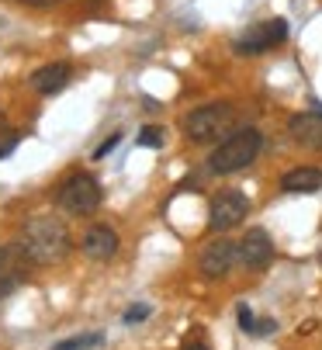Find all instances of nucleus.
<instances>
[{"instance_id":"nucleus-12","label":"nucleus","mask_w":322,"mask_h":350,"mask_svg":"<svg viewBox=\"0 0 322 350\" xmlns=\"http://www.w3.org/2000/svg\"><path fill=\"white\" fill-rule=\"evenodd\" d=\"M281 191L288 194H315L322 191V170L319 167H295L281 177Z\"/></svg>"},{"instance_id":"nucleus-18","label":"nucleus","mask_w":322,"mask_h":350,"mask_svg":"<svg viewBox=\"0 0 322 350\" xmlns=\"http://www.w3.org/2000/svg\"><path fill=\"white\" fill-rule=\"evenodd\" d=\"M239 326H243V333H256V319H253L250 306H239Z\"/></svg>"},{"instance_id":"nucleus-9","label":"nucleus","mask_w":322,"mask_h":350,"mask_svg":"<svg viewBox=\"0 0 322 350\" xmlns=\"http://www.w3.org/2000/svg\"><path fill=\"white\" fill-rule=\"evenodd\" d=\"M239 260H243V267H250V271H263L267 264L274 260V243H271V236H267L263 229H250V232L243 236V243H239Z\"/></svg>"},{"instance_id":"nucleus-20","label":"nucleus","mask_w":322,"mask_h":350,"mask_svg":"<svg viewBox=\"0 0 322 350\" xmlns=\"http://www.w3.org/2000/svg\"><path fill=\"white\" fill-rule=\"evenodd\" d=\"M274 329H278L274 319H260V323H256V336H267V333H274Z\"/></svg>"},{"instance_id":"nucleus-11","label":"nucleus","mask_w":322,"mask_h":350,"mask_svg":"<svg viewBox=\"0 0 322 350\" xmlns=\"http://www.w3.org/2000/svg\"><path fill=\"white\" fill-rule=\"evenodd\" d=\"M288 132L298 146L305 149H322V115L319 111H305V115H295L288 122Z\"/></svg>"},{"instance_id":"nucleus-22","label":"nucleus","mask_w":322,"mask_h":350,"mask_svg":"<svg viewBox=\"0 0 322 350\" xmlns=\"http://www.w3.org/2000/svg\"><path fill=\"white\" fill-rule=\"evenodd\" d=\"M187 350H204V347H187Z\"/></svg>"},{"instance_id":"nucleus-15","label":"nucleus","mask_w":322,"mask_h":350,"mask_svg":"<svg viewBox=\"0 0 322 350\" xmlns=\"http://www.w3.org/2000/svg\"><path fill=\"white\" fill-rule=\"evenodd\" d=\"M139 146L159 149V146H163V129H156V125H146V129L139 132Z\"/></svg>"},{"instance_id":"nucleus-23","label":"nucleus","mask_w":322,"mask_h":350,"mask_svg":"<svg viewBox=\"0 0 322 350\" xmlns=\"http://www.w3.org/2000/svg\"><path fill=\"white\" fill-rule=\"evenodd\" d=\"M0 125H4V115H0Z\"/></svg>"},{"instance_id":"nucleus-1","label":"nucleus","mask_w":322,"mask_h":350,"mask_svg":"<svg viewBox=\"0 0 322 350\" xmlns=\"http://www.w3.org/2000/svg\"><path fill=\"white\" fill-rule=\"evenodd\" d=\"M18 246L28 254L31 264H59L70 254V229L56 215H35L25 222Z\"/></svg>"},{"instance_id":"nucleus-19","label":"nucleus","mask_w":322,"mask_h":350,"mask_svg":"<svg viewBox=\"0 0 322 350\" xmlns=\"http://www.w3.org/2000/svg\"><path fill=\"white\" fill-rule=\"evenodd\" d=\"M146 316H149V306H132V309H129V312H125L122 319H125V323L132 326V323H142Z\"/></svg>"},{"instance_id":"nucleus-14","label":"nucleus","mask_w":322,"mask_h":350,"mask_svg":"<svg viewBox=\"0 0 322 350\" xmlns=\"http://www.w3.org/2000/svg\"><path fill=\"white\" fill-rule=\"evenodd\" d=\"M104 343V333H83V336H70L63 343H56L52 350H90V347H100Z\"/></svg>"},{"instance_id":"nucleus-6","label":"nucleus","mask_w":322,"mask_h":350,"mask_svg":"<svg viewBox=\"0 0 322 350\" xmlns=\"http://www.w3.org/2000/svg\"><path fill=\"white\" fill-rule=\"evenodd\" d=\"M250 215V202L243 191H222L211 198V212H208V226L215 232H229L236 229L243 219Z\"/></svg>"},{"instance_id":"nucleus-8","label":"nucleus","mask_w":322,"mask_h":350,"mask_svg":"<svg viewBox=\"0 0 322 350\" xmlns=\"http://www.w3.org/2000/svg\"><path fill=\"white\" fill-rule=\"evenodd\" d=\"M236 260H239V243L215 239V243L204 246V254H201V274L204 278H226Z\"/></svg>"},{"instance_id":"nucleus-17","label":"nucleus","mask_w":322,"mask_h":350,"mask_svg":"<svg viewBox=\"0 0 322 350\" xmlns=\"http://www.w3.org/2000/svg\"><path fill=\"white\" fill-rule=\"evenodd\" d=\"M118 142H122V132H115V135H107L97 149H94V160H104L107 153H111V149H118Z\"/></svg>"},{"instance_id":"nucleus-3","label":"nucleus","mask_w":322,"mask_h":350,"mask_svg":"<svg viewBox=\"0 0 322 350\" xmlns=\"http://www.w3.org/2000/svg\"><path fill=\"white\" fill-rule=\"evenodd\" d=\"M236 122V111L232 105L226 101H215V105H201L194 108L187 118H184V135L191 142H215V139H222Z\"/></svg>"},{"instance_id":"nucleus-10","label":"nucleus","mask_w":322,"mask_h":350,"mask_svg":"<svg viewBox=\"0 0 322 350\" xmlns=\"http://www.w3.org/2000/svg\"><path fill=\"white\" fill-rule=\"evenodd\" d=\"M83 254L90 260H111L118 254V232L111 226H94L83 236Z\"/></svg>"},{"instance_id":"nucleus-7","label":"nucleus","mask_w":322,"mask_h":350,"mask_svg":"<svg viewBox=\"0 0 322 350\" xmlns=\"http://www.w3.org/2000/svg\"><path fill=\"white\" fill-rule=\"evenodd\" d=\"M28 264L31 260L18 246V239L8 243V246H0V298H8L11 291L21 288V281L28 278Z\"/></svg>"},{"instance_id":"nucleus-5","label":"nucleus","mask_w":322,"mask_h":350,"mask_svg":"<svg viewBox=\"0 0 322 350\" xmlns=\"http://www.w3.org/2000/svg\"><path fill=\"white\" fill-rule=\"evenodd\" d=\"M284 38H288V21L284 18H267V21L253 25L250 31H243L232 49L239 56H260V53H271V49L281 45Z\"/></svg>"},{"instance_id":"nucleus-2","label":"nucleus","mask_w":322,"mask_h":350,"mask_svg":"<svg viewBox=\"0 0 322 350\" xmlns=\"http://www.w3.org/2000/svg\"><path fill=\"white\" fill-rule=\"evenodd\" d=\"M260 146H263V135L256 129H239L232 135H226L219 142V149L211 153L208 160V170L211 174H236V170H246L256 153H260Z\"/></svg>"},{"instance_id":"nucleus-21","label":"nucleus","mask_w":322,"mask_h":350,"mask_svg":"<svg viewBox=\"0 0 322 350\" xmlns=\"http://www.w3.org/2000/svg\"><path fill=\"white\" fill-rule=\"evenodd\" d=\"M21 4H31V8H49V4H59V0H21Z\"/></svg>"},{"instance_id":"nucleus-4","label":"nucleus","mask_w":322,"mask_h":350,"mask_svg":"<svg viewBox=\"0 0 322 350\" xmlns=\"http://www.w3.org/2000/svg\"><path fill=\"white\" fill-rule=\"evenodd\" d=\"M100 205V184L90 174H70L59 187V208L70 215H87Z\"/></svg>"},{"instance_id":"nucleus-13","label":"nucleus","mask_w":322,"mask_h":350,"mask_svg":"<svg viewBox=\"0 0 322 350\" xmlns=\"http://www.w3.org/2000/svg\"><path fill=\"white\" fill-rule=\"evenodd\" d=\"M66 83H70V66L66 63H49V66L35 70V77H31V87L38 94H59Z\"/></svg>"},{"instance_id":"nucleus-16","label":"nucleus","mask_w":322,"mask_h":350,"mask_svg":"<svg viewBox=\"0 0 322 350\" xmlns=\"http://www.w3.org/2000/svg\"><path fill=\"white\" fill-rule=\"evenodd\" d=\"M18 142H21L18 132H4V135H0V160H8L14 149H18Z\"/></svg>"}]
</instances>
